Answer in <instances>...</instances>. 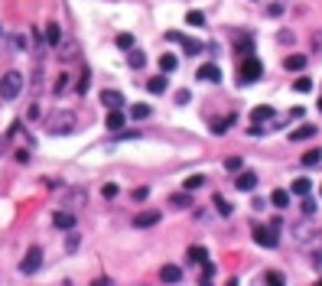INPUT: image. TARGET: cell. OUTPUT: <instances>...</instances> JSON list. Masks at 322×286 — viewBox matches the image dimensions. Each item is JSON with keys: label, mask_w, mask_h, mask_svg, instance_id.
Listing matches in <instances>:
<instances>
[{"label": "cell", "mask_w": 322, "mask_h": 286, "mask_svg": "<svg viewBox=\"0 0 322 286\" xmlns=\"http://www.w3.org/2000/svg\"><path fill=\"white\" fill-rule=\"evenodd\" d=\"M270 205H273V208H286V205H290V192H286V189H273L270 192Z\"/></svg>", "instance_id": "obj_18"}, {"label": "cell", "mask_w": 322, "mask_h": 286, "mask_svg": "<svg viewBox=\"0 0 322 286\" xmlns=\"http://www.w3.org/2000/svg\"><path fill=\"white\" fill-rule=\"evenodd\" d=\"M176 65H179V59L173 56V52H163V56H159V68L163 72H176Z\"/></svg>", "instance_id": "obj_24"}, {"label": "cell", "mask_w": 322, "mask_h": 286, "mask_svg": "<svg viewBox=\"0 0 322 286\" xmlns=\"http://www.w3.org/2000/svg\"><path fill=\"white\" fill-rule=\"evenodd\" d=\"M75 127H78V117L72 111H56V114H49V121H46V130L56 133V137H65V133H72Z\"/></svg>", "instance_id": "obj_1"}, {"label": "cell", "mask_w": 322, "mask_h": 286, "mask_svg": "<svg viewBox=\"0 0 322 286\" xmlns=\"http://www.w3.org/2000/svg\"><path fill=\"white\" fill-rule=\"evenodd\" d=\"M20 91H23V75L20 72H7V75L0 78V98H4V101H13Z\"/></svg>", "instance_id": "obj_3"}, {"label": "cell", "mask_w": 322, "mask_h": 286, "mask_svg": "<svg viewBox=\"0 0 322 286\" xmlns=\"http://www.w3.org/2000/svg\"><path fill=\"white\" fill-rule=\"evenodd\" d=\"M159 218H163V214H159L156 208H147V211H140L137 218H133V225H137V228H153Z\"/></svg>", "instance_id": "obj_8"}, {"label": "cell", "mask_w": 322, "mask_h": 286, "mask_svg": "<svg viewBox=\"0 0 322 286\" xmlns=\"http://www.w3.org/2000/svg\"><path fill=\"white\" fill-rule=\"evenodd\" d=\"M56 228H62V231H68V228H75V214L72 211H56Z\"/></svg>", "instance_id": "obj_15"}, {"label": "cell", "mask_w": 322, "mask_h": 286, "mask_svg": "<svg viewBox=\"0 0 322 286\" xmlns=\"http://www.w3.org/2000/svg\"><path fill=\"white\" fill-rule=\"evenodd\" d=\"M169 205H176V208H192V199H189V192H176V195H169Z\"/></svg>", "instance_id": "obj_22"}, {"label": "cell", "mask_w": 322, "mask_h": 286, "mask_svg": "<svg viewBox=\"0 0 322 286\" xmlns=\"http://www.w3.org/2000/svg\"><path fill=\"white\" fill-rule=\"evenodd\" d=\"M59 42H62V30H59V23H49V26H46V46L59 49Z\"/></svg>", "instance_id": "obj_12"}, {"label": "cell", "mask_w": 322, "mask_h": 286, "mask_svg": "<svg viewBox=\"0 0 322 286\" xmlns=\"http://www.w3.org/2000/svg\"><path fill=\"white\" fill-rule=\"evenodd\" d=\"M78 241H82V237L75 234V228H68V237H65V250H68V254H72V250H78Z\"/></svg>", "instance_id": "obj_31"}, {"label": "cell", "mask_w": 322, "mask_h": 286, "mask_svg": "<svg viewBox=\"0 0 322 286\" xmlns=\"http://www.w3.org/2000/svg\"><path fill=\"white\" fill-rule=\"evenodd\" d=\"M267 13H270V16H280V13H283V4H270V7H267Z\"/></svg>", "instance_id": "obj_43"}, {"label": "cell", "mask_w": 322, "mask_h": 286, "mask_svg": "<svg viewBox=\"0 0 322 286\" xmlns=\"http://www.w3.org/2000/svg\"><path fill=\"white\" fill-rule=\"evenodd\" d=\"M261 75H264V65H261V59H257V56H244V59H241L238 85H254V82H261Z\"/></svg>", "instance_id": "obj_2"}, {"label": "cell", "mask_w": 322, "mask_h": 286, "mask_svg": "<svg viewBox=\"0 0 322 286\" xmlns=\"http://www.w3.org/2000/svg\"><path fill=\"white\" fill-rule=\"evenodd\" d=\"M231 124H235V117L228 114V117H221V121H215V124H212V133H225Z\"/></svg>", "instance_id": "obj_29"}, {"label": "cell", "mask_w": 322, "mask_h": 286, "mask_svg": "<svg viewBox=\"0 0 322 286\" xmlns=\"http://www.w3.org/2000/svg\"><path fill=\"white\" fill-rule=\"evenodd\" d=\"M212 276H215V264H209V260H205V264H202V283H209Z\"/></svg>", "instance_id": "obj_36"}, {"label": "cell", "mask_w": 322, "mask_h": 286, "mask_svg": "<svg viewBox=\"0 0 322 286\" xmlns=\"http://www.w3.org/2000/svg\"><path fill=\"white\" fill-rule=\"evenodd\" d=\"M127 65H130V68H143V65H147V56L133 46V49H127Z\"/></svg>", "instance_id": "obj_17"}, {"label": "cell", "mask_w": 322, "mask_h": 286, "mask_svg": "<svg viewBox=\"0 0 322 286\" xmlns=\"http://www.w3.org/2000/svg\"><path fill=\"white\" fill-rule=\"evenodd\" d=\"M195 78H199V82H215V85H218L221 82V68L215 65V62H205V65H199Z\"/></svg>", "instance_id": "obj_6"}, {"label": "cell", "mask_w": 322, "mask_h": 286, "mask_svg": "<svg viewBox=\"0 0 322 286\" xmlns=\"http://www.w3.org/2000/svg\"><path fill=\"white\" fill-rule=\"evenodd\" d=\"M254 241H257V247H267V250H273L277 244H280L277 228H254Z\"/></svg>", "instance_id": "obj_5"}, {"label": "cell", "mask_w": 322, "mask_h": 286, "mask_svg": "<svg viewBox=\"0 0 322 286\" xmlns=\"http://www.w3.org/2000/svg\"><path fill=\"white\" fill-rule=\"evenodd\" d=\"M189 260H192V264H205V260H209V250L199 247V244H192V247H189Z\"/></svg>", "instance_id": "obj_23"}, {"label": "cell", "mask_w": 322, "mask_h": 286, "mask_svg": "<svg viewBox=\"0 0 322 286\" xmlns=\"http://www.w3.org/2000/svg\"><path fill=\"white\" fill-rule=\"evenodd\" d=\"M166 88H169V82H166L163 75H159V78H150V82H147V91H150V94H163Z\"/></svg>", "instance_id": "obj_21"}, {"label": "cell", "mask_w": 322, "mask_h": 286, "mask_svg": "<svg viewBox=\"0 0 322 286\" xmlns=\"http://www.w3.org/2000/svg\"><path fill=\"white\" fill-rule=\"evenodd\" d=\"M101 192L107 195V199H114V195H118V185H114V182H107V185H104V189H101Z\"/></svg>", "instance_id": "obj_42"}, {"label": "cell", "mask_w": 322, "mask_h": 286, "mask_svg": "<svg viewBox=\"0 0 322 286\" xmlns=\"http://www.w3.org/2000/svg\"><path fill=\"white\" fill-rule=\"evenodd\" d=\"M215 208H218V214H231V202L225 195H215Z\"/></svg>", "instance_id": "obj_30"}, {"label": "cell", "mask_w": 322, "mask_h": 286, "mask_svg": "<svg viewBox=\"0 0 322 286\" xmlns=\"http://www.w3.org/2000/svg\"><path fill=\"white\" fill-rule=\"evenodd\" d=\"M319 159H322V150H306L303 153V166H319Z\"/></svg>", "instance_id": "obj_26"}, {"label": "cell", "mask_w": 322, "mask_h": 286, "mask_svg": "<svg viewBox=\"0 0 322 286\" xmlns=\"http://www.w3.org/2000/svg\"><path fill=\"white\" fill-rule=\"evenodd\" d=\"M62 59H65V62L75 59V46H65V49H62Z\"/></svg>", "instance_id": "obj_44"}, {"label": "cell", "mask_w": 322, "mask_h": 286, "mask_svg": "<svg viewBox=\"0 0 322 286\" xmlns=\"http://www.w3.org/2000/svg\"><path fill=\"white\" fill-rule=\"evenodd\" d=\"M319 127H312V124H303V127H296L290 133V140H309V137H316Z\"/></svg>", "instance_id": "obj_16"}, {"label": "cell", "mask_w": 322, "mask_h": 286, "mask_svg": "<svg viewBox=\"0 0 322 286\" xmlns=\"http://www.w3.org/2000/svg\"><path fill=\"white\" fill-rule=\"evenodd\" d=\"M107 130H124V114H121V107H111V111H107Z\"/></svg>", "instance_id": "obj_14"}, {"label": "cell", "mask_w": 322, "mask_h": 286, "mask_svg": "<svg viewBox=\"0 0 322 286\" xmlns=\"http://www.w3.org/2000/svg\"><path fill=\"white\" fill-rule=\"evenodd\" d=\"M101 104H107V111H111V107H124V94L107 88V91H101Z\"/></svg>", "instance_id": "obj_10"}, {"label": "cell", "mask_w": 322, "mask_h": 286, "mask_svg": "<svg viewBox=\"0 0 322 286\" xmlns=\"http://www.w3.org/2000/svg\"><path fill=\"white\" fill-rule=\"evenodd\" d=\"M293 91L309 94V91H312V78H296V82H293Z\"/></svg>", "instance_id": "obj_28"}, {"label": "cell", "mask_w": 322, "mask_h": 286, "mask_svg": "<svg viewBox=\"0 0 322 286\" xmlns=\"http://www.w3.org/2000/svg\"><path fill=\"white\" fill-rule=\"evenodd\" d=\"M130 117H133V121L150 117V104H133V107H130Z\"/></svg>", "instance_id": "obj_27"}, {"label": "cell", "mask_w": 322, "mask_h": 286, "mask_svg": "<svg viewBox=\"0 0 322 286\" xmlns=\"http://www.w3.org/2000/svg\"><path fill=\"white\" fill-rule=\"evenodd\" d=\"M118 49H133V36L130 33H121L118 36Z\"/></svg>", "instance_id": "obj_34"}, {"label": "cell", "mask_w": 322, "mask_h": 286, "mask_svg": "<svg viewBox=\"0 0 322 286\" xmlns=\"http://www.w3.org/2000/svg\"><path fill=\"white\" fill-rule=\"evenodd\" d=\"M75 88H78V94H85V91H88V68H85V75H82V82H78Z\"/></svg>", "instance_id": "obj_41"}, {"label": "cell", "mask_w": 322, "mask_h": 286, "mask_svg": "<svg viewBox=\"0 0 322 286\" xmlns=\"http://www.w3.org/2000/svg\"><path fill=\"white\" fill-rule=\"evenodd\" d=\"M0 36H4V30H0Z\"/></svg>", "instance_id": "obj_47"}, {"label": "cell", "mask_w": 322, "mask_h": 286, "mask_svg": "<svg viewBox=\"0 0 322 286\" xmlns=\"http://www.w3.org/2000/svg\"><path fill=\"white\" fill-rule=\"evenodd\" d=\"M186 23H189V26H202V23H205V13L189 10V13H186Z\"/></svg>", "instance_id": "obj_32"}, {"label": "cell", "mask_w": 322, "mask_h": 286, "mask_svg": "<svg viewBox=\"0 0 322 286\" xmlns=\"http://www.w3.org/2000/svg\"><path fill=\"white\" fill-rule=\"evenodd\" d=\"M186 192H192V189H202V185H205V176H199V173H195V176H186Z\"/></svg>", "instance_id": "obj_25"}, {"label": "cell", "mask_w": 322, "mask_h": 286, "mask_svg": "<svg viewBox=\"0 0 322 286\" xmlns=\"http://www.w3.org/2000/svg\"><path fill=\"white\" fill-rule=\"evenodd\" d=\"M247 133H250V137H261L264 127H261V124H250V130H247Z\"/></svg>", "instance_id": "obj_45"}, {"label": "cell", "mask_w": 322, "mask_h": 286, "mask_svg": "<svg viewBox=\"0 0 322 286\" xmlns=\"http://www.w3.org/2000/svg\"><path fill=\"white\" fill-rule=\"evenodd\" d=\"M283 68H290V72H303V68H306V56H286V59H283Z\"/></svg>", "instance_id": "obj_20"}, {"label": "cell", "mask_w": 322, "mask_h": 286, "mask_svg": "<svg viewBox=\"0 0 322 286\" xmlns=\"http://www.w3.org/2000/svg\"><path fill=\"white\" fill-rule=\"evenodd\" d=\"M241 166H244V159H241V156H228V159H225V169H228V173H238Z\"/></svg>", "instance_id": "obj_33"}, {"label": "cell", "mask_w": 322, "mask_h": 286, "mask_svg": "<svg viewBox=\"0 0 322 286\" xmlns=\"http://www.w3.org/2000/svg\"><path fill=\"white\" fill-rule=\"evenodd\" d=\"M39 267H42V250L39 247H30V250H26V257H23V264H20V273L30 276V273L39 270Z\"/></svg>", "instance_id": "obj_4"}, {"label": "cell", "mask_w": 322, "mask_h": 286, "mask_svg": "<svg viewBox=\"0 0 322 286\" xmlns=\"http://www.w3.org/2000/svg\"><path fill=\"white\" fill-rule=\"evenodd\" d=\"M65 88H68V75H59V78H56V85H52V91H56V94H62Z\"/></svg>", "instance_id": "obj_35"}, {"label": "cell", "mask_w": 322, "mask_h": 286, "mask_svg": "<svg viewBox=\"0 0 322 286\" xmlns=\"http://www.w3.org/2000/svg\"><path fill=\"white\" fill-rule=\"evenodd\" d=\"M264 280H267V283H273V286H283V280H286V276H283V273H277V270H270V273L264 276Z\"/></svg>", "instance_id": "obj_37"}, {"label": "cell", "mask_w": 322, "mask_h": 286, "mask_svg": "<svg viewBox=\"0 0 322 286\" xmlns=\"http://www.w3.org/2000/svg\"><path fill=\"white\" fill-rule=\"evenodd\" d=\"M270 117H273V107L270 104H261V107L250 111V121H254V124H264V121H270Z\"/></svg>", "instance_id": "obj_13"}, {"label": "cell", "mask_w": 322, "mask_h": 286, "mask_svg": "<svg viewBox=\"0 0 322 286\" xmlns=\"http://www.w3.org/2000/svg\"><path fill=\"white\" fill-rule=\"evenodd\" d=\"M303 211H306V214H312V211H316V202H312V199H306V195H303Z\"/></svg>", "instance_id": "obj_40"}, {"label": "cell", "mask_w": 322, "mask_h": 286, "mask_svg": "<svg viewBox=\"0 0 322 286\" xmlns=\"http://www.w3.org/2000/svg\"><path fill=\"white\" fill-rule=\"evenodd\" d=\"M159 276H163V283H179L182 280V270H179L176 264H166L163 270H159Z\"/></svg>", "instance_id": "obj_11"}, {"label": "cell", "mask_w": 322, "mask_h": 286, "mask_svg": "<svg viewBox=\"0 0 322 286\" xmlns=\"http://www.w3.org/2000/svg\"><path fill=\"white\" fill-rule=\"evenodd\" d=\"M319 111H322V98H319Z\"/></svg>", "instance_id": "obj_46"}, {"label": "cell", "mask_w": 322, "mask_h": 286, "mask_svg": "<svg viewBox=\"0 0 322 286\" xmlns=\"http://www.w3.org/2000/svg\"><path fill=\"white\" fill-rule=\"evenodd\" d=\"M147 195H150V189H147V185H140V189H133V202H143Z\"/></svg>", "instance_id": "obj_38"}, {"label": "cell", "mask_w": 322, "mask_h": 286, "mask_svg": "<svg viewBox=\"0 0 322 286\" xmlns=\"http://www.w3.org/2000/svg\"><path fill=\"white\" fill-rule=\"evenodd\" d=\"M176 42H179V46H182L186 52H189V56H199V52L205 49V46H202V42H199V39H189V36H182V33H179V36H176Z\"/></svg>", "instance_id": "obj_9"}, {"label": "cell", "mask_w": 322, "mask_h": 286, "mask_svg": "<svg viewBox=\"0 0 322 286\" xmlns=\"http://www.w3.org/2000/svg\"><path fill=\"white\" fill-rule=\"evenodd\" d=\"M290 192H293V195H309V192H312V182H309L306 176H303V179H293Z\"/></svg>", "instance_id": "obj_19"}, {"label": "cell", "mask_w": 322, "mask_h": 286, "mask_svg": "<svg viewBox=\"0 0 322 286\" xmlns=\"http://www.w3.org/2000/svg\"><path fill=\"white\" fill-rule=\"evenodd\" d=\"M189 101H192V94L186 91V88H182V91H176V104H189Z\"/></svg>", "instance_id": "obj_39"}, {"label": "cell", "mask_w": 322, "mask_h": 286, "mask_svg": "<svg viewBox=\"0 0 322 286\" xmlns=\"http://www.w3.org/2000/svg\"><path fill=\"white\" fill-rule=\"evenodd\" d=\"M235 189H238V192H254V189H257V176H254V173H241V169H238Z\"/></svg>", "instance_id": "obj_7"}]
</instances>
